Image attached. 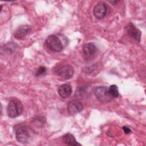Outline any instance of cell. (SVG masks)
Here are the masks:
<instances>
[{
	"mask_svg": "<svg viewBox=\"0 0 146 146\" xmlns=\"http://www.w3.org/2000/svg\"><path fill=\"white\" fill-rule=\"evenodd\" d=\"M63 140H64V143H66L68 145H75V146H76V145H81L80 144L78 143L76 141L74 136L71 133H68L65 134L63 136Z\"/></svg>",
	"mask_w": 146,
	"mask_h": 146,
	"instance_id": "obj_12",
	"label": "cell"
},
{
	"mask_svg": "<svg viewBox=\"0 0 146 146\" xmlns=\"http://www.w3.org/2000/svg\"><path fill=\"white\" fill-rule=\"evenodd\" d=\"M35 135V132L27 125L19 126L15 131L17 140L22 143L27 144L32 140Z\"/></svg>",
	"mask_w": 146,
	"mask_h": 146,
	"instance_id": "obj_1",
	"label": "cell"
},
{
	"mask_svg": "<svg viewBox=\"0 0 146 146\" xmlns=\"http://www.w3.org/2000/svg\"><path fill=\"white\" fill-rule=\"evenodd\" d=\"M107 11V7L106 4L103 2H99L94 7V14L96 18L101 19L105 17Z\"/></svg>",
	"mask_w": 146,
	"mask_h": 146,
	"instance_id": "obj_10",
	"label": "cell"
},
{
	"mask_svg": "<svg viewBox=\"0 0 146 146\" xmlns=\"http://www.w3.org/2000/svg\"><path fill=\"white\" fill-rule=\"evenodd\" d=\"M94 92L97 99L102 103H108L113 99L106 87L98 86L95 88Z\"/></svg>",
	"mask_w": 146,
	"mask_h": 146,
	"instance_id": "obj_4",
	"label": "cell"
},
{
	"mask_svg": "<svg viewBox=\"0 0 146 146\" xmlns=\"http://www.w3.org/2000/svg\"><path fill=\"white\" fill-rule=\"evenodd\" d=\"M44 121L41 117L38 116L33 120V124L36 127H40L44 124Z\"/></svg>",
	"mask_w": 146,
	"mask_h": 146,
	"instance_id": "obj_15",
	"label": "cell"
},
{
	"mask_svg": "<svg viewBox=\"0 0 146 146\" xmlns=\"http://www.w3.org/2000/svg\"><path fill=\"white\" fill-rule=\"evenodd\" d=\"M108 91H109V93L111 95V96L113 99L118 97L119 90H118V88L116 85H115V84L111 85L108 88Z\"/></svg>",
	"mask_w": 146,
	"mask_h": 146,
	"instance_id": "obj_14",
	"label": "cell"
},
{
	"mask_svg": "<svg viewBox=\"0 0 146 146\" xmlns=\"http://www.w3.org/2000/svg\"><path fill=\"white\" fill-rule=\"evenodd\" d=\"M55 74L64 80H67L72 78L74 75L73 67L68 64L60 66L54 68Z\"/></svg>",
	"mask_w": 146,
	"mask_h": 146,
	"instance_id": "obj_3",
	"label": "cell"
},
{
	"mask_svg": "<svg viewBox=\"0 0 146 146\" xmlns=\"http://www.w3.org/2000/svg\"><path fill=\"white\" fill-rule=\"evenodd\" d=\"M58 91L61 98H67L72 94V87L68 84H63L59 86Z\"/></svg>",
	"mask_w": 146,
	"mask_h": 146,
	"instance_id": "obj_11",
	"label": "cell"
},
{
	"mask_svg": "<svg viewBox=\"0 0 146 146\" xmlns=\"http://www.w3.org/2000/svg\"><path fill=\"white\" fill-rule=\"evenodd\" d=\"M125 28L129 36L133 39L135 41L140 42L141 35V31L138 29H137L131 22L129 23L127 25Z\"/></svg>",
	"mask_w": 146,
	"mask_h": 146,
	"instance_id": "obj_6",
	"label": "cell"
},
{
	"mask_svg": "<svg viewBox=\"0 0 146 146\" xmlns=\"http://www.w3.org/2000/svg\"><path fill=\"white\" fill-rule=\"evenodd\" d=\"M19 48V45L15 43H8L3 46L4 51L8 54H13L17 51Z\"/></svg>",
	"mask_w": 146,
	"mask_h": 146,
	"instance_id": "obj_13",
	"label": "cell"
},
{
	"mask_svg": "<svg viewBox=\"0 0 146 146\" xmlns=\"http://www.w3.org/2000/svg\"><path fill=\"white\" fill-rule=\"evenodd\" d=\"M119 1H110V3H112L113 5H115L116 3H117V2H118Z\"/></svg>",
	"mask_w": 146,
	"mask_h": 146,
	"instance_id": "obj_19",
	"label": "cell"
},
{
	"mask_svg": "<svg viewBox=\"0 0 146 146\" xmlns=\"http://www.w3.org/2000/svg\"><path fill=\"white\" fill-rule=\"evenodd\" d=\"M31 31V27L29 25H25L19 26L14 33V38L17 39H22L28 35Z\"/></svg>",
	"mask_w": 146,
	"mask_h": 146,
	"instance_id": "obj_8",
	"label": "cell"
},
{
	"mask_svg": "<svg viewBox=\"0 0 146 146\" xmlns=\"http://www.w3.org/2000/svg\"><path fill=\"white\" fill-rule=\"evenodd\" d=\"M97 50L96 46L92 43H88L83 47V53L87 59H91L94 57Z\"/></svg>",
	"mask_w": 146,
	"mask_h": 146,
	"instance_id": "obj_9",
	"label": "cell"
},
{
	"mask_svg": "<svg viewBox=\"0 0 146 146\" xmlns=\"http://www.w3.org/2000/svg\"><path fill=\"white\" fill-rule=\"evenodd\" d=\"M23 111L22 103L18 99L11 100L7 107V113L9 117L14 118L20 116Z\"/></svg>",
	"mask_w": 146,
	"mask_h": 146,
	"instance_id": "obj_2",
	"label": "cell"
},
{
	"mask_svg": "<svg viewBox=\"0 0 146 146\" xmlns=\"http://www.w3.org/2000/svg\"><path fill=\"white\" fill-rule=\"evenodd\" d=\"M76 93L77 94V96H80L81 98H83V97L86 95V92L83 87H79L76 91Z\"/></svg>",
	"mask_w": 146,
	"mask_h": 146,
	"instance_id": "obj_17",
	"label": "cell"
},
{
	"mask_svg": "<svg viewBox=\"0 0 146 146\" xmlns=\"http://www.w3.org/2000/svg\"><path fill=\"white\" fill-rule=\"evenodd\" d=\"M122 128H123V130L125 134H128V133H129L131 132V129H130L129 127H128L123 126V127H122Z\"/></svg>",
	"mask_w": 146,
	"mask_h": 146,
	"instance_id": "obj_18",
	"label": "cell"
},
{
	"mask_svg": "<svg viewBox=\"0 0 146 146\" xmlns=\"http://www.w3.org/2000/svg\"><path fill=\"white\" fill-rule=\"evenodd\" d=\"M46 71H47L46 67H45L44 66H40L39 67V68L36 71V72L35 73V75L37 76L43 75L46 74Z\"/></svg>",
	"mask_w": 146,
	"mask_h": 146,
	"instance_id": "obj_16",
	"label": "cell"
},
{
	"mask_svg": "<svg viewBox=\"0 0 146 146\" xmlns=\"http://www.w3.org/2000/svg\"><path fill=\"white\" fill-rule=\"evenodd\" d=\"M83 109V104L77 100H71L67 106L68 112L71 115H74L80 112Z\"/></svg>",
	"mask_w": 146,
	"mask_h": 146,
	"instance_id": "obj_7",
	"label": "cell"
},
{
	"mask_svg": "<svg viewBox=\"0 0 146 146\" xmlns=\"http://www.w3.org/2000/svg\"><path fill=\"white\" fill-rule=\"evenodd\" d=\"M47 46L52 51L60 52L63 49V45L60 39L55 35H51L46 40Z\"/></svg>",
	"mask_w": 146,
	"mask_h": 146,
	"instance_id": "obj_5",
	"label": "cell"
}]
</instances>
